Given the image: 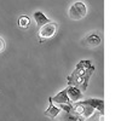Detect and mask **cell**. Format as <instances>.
<instances>
[{
    "mask_svg": "<svg viewBox=\"0 0 121 121\" xmlns=\"http://www.w3.org/2000/svg\"><path fill=\"white\" fill-rule=\"evenodd\" d=\"M60 113V109L58 107L55 105L53 100H52V97H48V108L45 110V116L50 117V119H55L56 116H58Z\"/></svg>",
    "mask_w": 121,
    "mask_h": 121,
    "instance_id": "obj_7",
    "label": "cell"
},
{
    "mask_svg": "<svg viewBox=\"0 0 121 121\" xmlns=\"http://www.w3.org/2000/svg\"><path fill=\"white\" fill-rule=\"evenodd\" d=\"M18 26L23 29H28L30 26V18L28 16H21L18 18Z\"/></svg>",
    "mask_w": 121,
    "mask_h": 121,
    "instance_id": "obj_10",
    "label": "cell"
},
{
    "mask_svg": "<svg viewBox=\"0 0 121 121\" xmlns=\"http://www.w3.org/2000/svg\"><path fill=\"white\" fill-rule=\"evenodd\" d=\"M81 43L82 45L87 47H98L100 43H102V38H100V35L97 32H93V33H90Z\"/></svg>",
    "mask_w": 121,
    "mask_h": 121,
    "instance_id": "obj_5",
    "label": "cell"
},
{
    "mask_svg": "<svg viewBox=\"0 0 121 121\" xmlns=\"http://www.w3.org/2000/svg\"><path fill=\"white\" fill-rule=\"evenodd\" d=\"M57 29H58V23L51 21V22L44 24L43 27H40V29H39V36L41 39H50V38H52L56 34Z\"/></svg>",
    "mask_w": 121,
    "mask_h": 121,
    "instance_id": "obj_3",
    "label": "cell"
},
{
    "mask_svg": "<svg viewBox=\"0 0 121 121\" xmlns=\"http://www.w3.org/2000/svg\"><path fill=\"white\" fill-rule=\"evenodd\" d=\"M5 48H6V43H5V40H4L1 36H0V53L4 52Z\"/></svg>",
    "mask_w": 121,
    "mask_h": 121,
    "instance_id": "obj_12",
    "label": "cell"
},
{
    "mask_svg": "<svg viewBox=\"0 0 121 121\" xmlns=\"http://www.w3.org/2000/svg\"><path fill=\"white\" fill-rule=\"evenodd\" d=\"M33 17H34L35 22H36V24H38L39 27H43L44 24L51 22V19L47 18L46 15H45L44 12H41V11H35V12L33 13Z\"/></svg>",
    "mask_w": 121,
    "mask_h": 121,
    "instance_id": "obj_9",
    "label": "cell"
},
{
    "mask_svg": "<svg viewBox=\"0 0 121 121\" xmlns=\"http://www.w3.org/2000/svg\"><path fill=\"white\" fill-rule=\"evenodd\" d=\"M65 121H86V120L81 116H79V115H75L73 113H70V114H67Z\"/></svg>",
    "mask_w": 121,
    "mask_h": 121,
    "instance_id": "obj_11",
    "label": "cell"
},
{
    "mask_svg": "<svg viewBox=\"0 0 121 121\" xmlns=\"http://www.w3.org/2000/svg\"><path fill=\"white\" fill-rule=\"evenodd\" d=\"M88 121H91V120H88Z\"/></svg>",
    "mask_w": 121,
    "mask_h": 121,
    "instance_id": "obj_13",
    "label": "cell"
},
{
    "mask_svg": "<svg viewBox=\"0 0 121 121\" xmlns=\"http://www.w3.org/2000/svg\"><path fill=\"white\" fill-rule=\"evenodd\" d=\"M65 88H67L68 97H69L70 102H72L73 104H75L78 102H81V100L84 99V92L79 87H76V86H68Z\"/></svg>",
    "mask_w": 121,
    "mask_h": 121,
    "instance_id": "obj_4",
    "label": "cell"
},
{
    "mask_svg": "<svg viewBox=\"0 0 121 121\" xmlns=\"http://www.w3.org/2000/svg\"><path fill=\"white\" fill-rule=\"evenodd\" d=\"M87 16V6L82 1H75L68 9V17L72 21H80Z\"/></svg>",
    "mask_w": 121,
    "mask_h": 121,
    "instance_id": "obj_2",
    "label": "cell"
},
{
    "mask_svg": "<svg viewBox=\"0 0 121 121\" xmlns=\"http://www.w3.org/2000/svg\"><path fill=\"white\" fill-rule=\"evenodd\" d=\"M95 72V67L92 64V60L90 59H81L76 64L73 73L68 76V86H76L80 90L86 91L88 86L90 78L92 76Z\"/></svg>",
    "mask_w": 121,
    "mask_h": 121,
    "instance_id": "obj_1",
    "label": "cell"
},
{
    "mask_svg": "<svg viewBox=\"0 0 121 121\" xmlns=\"http://www.w3.org/2000/svg\"><path fill=\"white\" fill-rule=\"evenodd\" d=\"M81 102L86 105L92 107L95 110H98V113H104V100L100 98H87L82 99Z\"/></svg>",
    "mask_w": 121,
    "mask_h": 121,
    "instance_id": "obj_6",
    "label": "cell"
},
{
    "mask_svg": "<svg viewBox=\"0 0 121 121\" xmlns=\"http://www.w3.org/2000/svg\"><path fill=\"white\" fill-rule=\"evenodd\" d=\"M52 100H53V103H57V104H73L68 97L67 88H63L62 91H59L56 96L52 97Z\"/></svg>",
    "mask_w": 121,
    "mask_h": 121,
    "instance_id": "obj_8",
    "label": "cell"
}]
</instances>
